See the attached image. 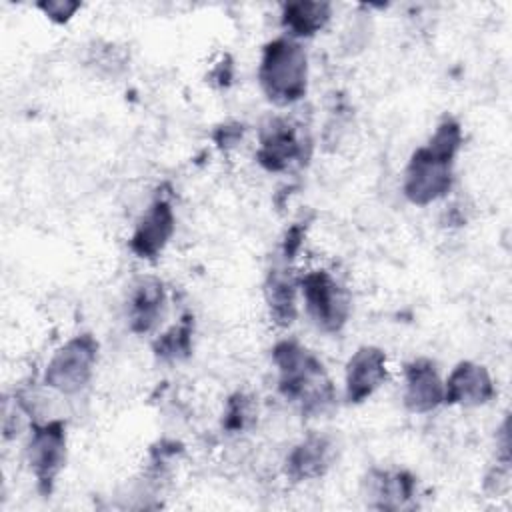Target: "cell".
Returning a JSON list of instances; mask_svg holds the SVG:
<instances>
[{"mask_svg": "<svg viewBox=\"0 0 512 512\" xmlns=\"http://www.w3.org/2000/svg\"><path fill=\"white\" fill-rule=\"evenodd\" d=\"M304 140L284 118H270L260 130V148L256 160L270 172H282L292 162H304Z\"/></svg>", "mask_w": 512, "mask_h": 512, "instance_id": "obj_7", "label": "cell"}, {"mask_svg": "<svg viewBox=\"0 0 512 512\" xmlns=\"http://www.w3.org/2000/svg\"><path fill=\"white\" fill-rule=\"evenodd\" d=\"M332 462V442L328 436L310 434L292 448L286 458V474L296 480H314L326 474Z\"/></svg>", "mask_w": 512, "mask_h": 512, "instance_id": "obj_13", "label": "cell"}, {"mask_svg": "<svg viewBox=\"0 0 512 512\" xmlns=\"http://www.w3.org/2000/svg\"><path fill=\"white\" fill-rule=\"evenodd\" d=\"M210 78H212L214 82H218L220 86H228V84H230V80H232V64L228 62V58H226V62L222 60V62L214 68V72L210 74Z\"/></svg>", "mask_w": 512, "mask_h": 512, "instance_id": "obj_23", "label": "cell"}, {"mask_svg": "<svg viewBox=\"0 0 512 512\" xmlns=\"http://www.w3.org/2000/svg\"><path fill=\"white\" fill-rule=\"evenodd\" d=\"M332 16L328 2H288L282 8V26L290 38H310L320 32Z\"/></svg>", "mask_w": 512, "mask_h": 512, "instance_id": "obj_16", "label": "cell"}, {"mask_svg": "<svg viewBox=\"0 0 512 512\" xmlns=\"http://www.w3.org/2000/svg\"><path fill=\"white\" fill-rule=\"evenodd\" d=\"M278 366V392L294 402L304 416H320L336 400L322 362L296 340H280L272 350Z\"/></svg>", "mask_w": 512, "mask_h": 512, "instance_id": "obj_2", "label": "cell"}, {"mask_svg": "<svg viewBox=\"0 0 512 512\" xmlns=\"http://www.w3.org/2000/svg\"><path fill=\"white\" fill-rule=\"evenodd\" d=\"M96 358V338L88 332L78 334L54 352L44 372V384L60 394H76L90 382Z\"/></svg>", "mask_w": 512, "mask_h": 512, "instance_id": "obj_4", "label": "cell"}, {"mask_svg": "<svg viewBox=\"0 0 512 512\" xmlns=\"http://www.w3.org/2000/svg\"><path fill=\"white\" fill-rule=\"evenodd\" d=\"M240 136H242V126H238V124H226V126H220L218 130H216V134H214V140H216V144L220 146V148H230V146H234L238 140H240Z\"/></svg>", "mask_w": 512, "mask_h": 512, "instance_id": "obj_22", "label": "cell"}, {"mask_svg": "<svg viewBox=\"0 0 512 512\" xmlns=\"http://www.w3.org/2000/svg\"><path fill=\"white\" fill-rule=\"evenodd\" d=\"M38 8L58 24L68 22L76 10H80V2H68V0H52V2H38Z\"/></svg>", "mask_w": 512, "mask_h": 512, "instance_id": "obj_20", "label": "cell"}, {"mask_svg": "<svg viewBox=\"0 0 512 512\" xmlns=\"http://www.w3.org/2000/svg\"><path fill=\"white\" fill-rule=\"evenodd\" d=\"M164 302H166V294L160 280L150 276L138 280L132 290L130 306H128L130 330L134 334L150 332L162 316Z\"/></svg>", "mask_w": 512, "mask_h": 512, "instance_id": "obj_14", "label": "cell"}, {"mask_svg": "<svg viewBox=\"0 0 512 512\" xmlns=\"http://www.w3.org/2000/svg\"><path fill=\"white\" fill-rule=\"evenodd\" d=\"M298 286L306 302V310L316 326L328 334H336L344 328L350 316V296L346 288L326 270L306 272Z\"/></svg>", "mask_w": 512, "mask_h": 512, "instance_id": "obj_5", "label": "cell"}, {"mask_svg": "<svg viewBox=\"0 0 512 512\" xmlns=\"http://www.w3.org/2000/svg\"><path fill=\"white\" fill-rule=\"evenodd\" d=\"M296 278L288 268V262L272 266L264 284V296L270 310V318L278 326H290L296 318Z\"/></svg>", "mask_w": 512, "mask_h": 512, "instance_id": "obj_15", "label": "cell"}, {"mask_svg": "<svg viewBox=\"0 0 512 512\" xmlns=\"http://www.w3.org/2000/svg\"><path fill=\"white\" fill-rule=\"evenodd\" d=\"M462 146V128L454 118L438 124L432 138L414 150L404 172V196L426 206L442 198L452 186L454 158Z\"/></svg>", "mask_w": 512, "mask_h": 512, "instance_id": "obj_1", "label": "cell"}, {"mask_svg": "<svg viewBox=\"0 0 512 512\" xmlns=\"http://www.w3.org/2000/svg\"><path fill=\"white\" fill-rule=\"evenodd\" d=\"M256 402L252 396L236 392L228 398L224 418H222V428L228 432H244L256 424Z\"/></svg>", "mask_w": 512, "mask_h": 512, "instance_id": "obj_18", "label": "cell"}, {"mask_svg": "<svg viewBox=\"0 0 512 512\" xmlns=\"http://www.w3.org/2000/svg\"><path fill=\"white\" fill-rule=\"evenodd\" d=\"M262 92L276 106H290L304 98L308 88V56L302 44L290 36L268 42L258 66Z\"/></svg>", "mask_w": 512, "mask_h": 512, "instance_id": "obj_3", "label": "cell"}, {"mask_svg": "<svg viewBox=\"0 0 512 512\" xmlns=\"http://www.w3.org/2000/svg\"><path fill=\"white\" fill-rule=\"evenodd\" d=\"M26 460L36 478L38 490L42 494H50L66 462V424L62 420L34 424L26 448Z\"/></svg>", "mask_w": 512, "mask_h": 512, "instance_id": "obj_6", "label": "cell"}, {"mask_svg": "<svg viewBox=\"0 0 512 512\" xmlns=\"http://www.w3.org/2000/svg\"><path fill=\"white\" fill-rule=\"evenodd\" d=\"M386 380V354L376 346L358 348L346 364V400L364 402Z\"/></svg>", "mask_w": 512, "mask_h": 512, "instance_id": "obj_10", "label": "cell"}, {"mask_svg": "<svg viewBox=\"0 0 512 512\" xmlns=\"http://www.w3.org/2000/svg\"><path fill=\"white\" fill-rule=\"evenodd\" d=\"M192 332H194V318L184 314L178 324L158 336L152 344L154 354L164 362H178L190 356L192 352Z\"/></svg>", "mask_w": 512, "mask_h": 512, "instance_id": "obj_17", "label": "cell"}, {"mask_svg": "<svg viewBox=\"0 0 512 512\" xmlns=\"http://www.w3.org/2000/svg\"><path fill=\"white\" fill-rule=\"evenodd\" d=\"M124 62V54L110 44L104 48H96L90 58V64H94L98 70H106L108 74H116L124 66Z\"/></svg>", "mask_w": 512, "mask_h": 512, "instance_id": "obj_19", "label": "cell"}, {"mask_svg": "<svg viewBox=\"0 0 512 512\" xmlns=\"http://www.w3.org/2000/svg\"><path fill=\"white\" fill-rule=\"evenodd\" d=\"M364 494L372 508L400 510L416 494V478L406 470L372 468L364 480Z\"/></svg>", "mask_w": 512, "mask_h": 512, "instance_id": "obj_12", "label": "cell"}, {"mask_svg": "<svg viewBox=\"0 0 512 512\" xmlns=\"http://www.w3.org/2000/svg\"><path fill=\"white\" fill-rule=\"evenodd\" d=\"M174 234V212L166 198L158 196L138 220L132 236L130 250L144 260H154Z\"/></svg>", "mask_w": 512, "mask_h": 512, "instance_id": "obj_8", "label": "cell"}, {"mask_svg": "<svg viewBox=\"0 0 512 512\" xmlns=\"http://www.w3.org/2000/svg\"><path fill=\"white\" fill-rule=\"evenodd\" d=\"M404 406L414 414H426L444 402V382L428 358H414L404 366Z\"/></svg>", "mask_w": 512, "mask_h": 512, "instance_id": "obj_9", "label": "cell"}, {"mask_svg": "<svg viewBox=\"0 0 512 512\" xmlns=\"http://www.w3.org/2000/svg\"><path fill=\"white\" fill-rule=\"evenodd\" d=\"M304 234H306V224L304 222H296L286 230L284 240H282V258L286 262H290L298 254V250L302 246V240H304Z\"/></svg>", "mask_w": 512, "mask_h": 512, "instance_id": "obj_21", "label": "cell"}, {"mask_svg": "<svg viewBox=\"0 0 512 512\" xmlns=\"http://www.w3.org/2000/svg\"><path fill=\"white\" fill-rule=\"evenodd\" d=\"M494 382L488 370L474 362H460L444 382V402L458 406H482L494 398Z\"/></svg>", "mask_w": 512, "mask_h": 512, "instance_id": "obj_11", "label": "cell"}]
</instances>
